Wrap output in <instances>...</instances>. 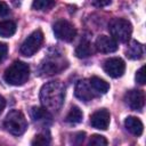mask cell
Returning a JSON list of instances; mask_svg holds the SVG:
<instances>
[{
    "instance_id": "cell-1",
    "label": "cell",
    "mask_w": 146,
    "mask_h": 146,
    "mask_svg": "<svg viewBox=\"0 0 146 146\" xmlns=\"http://www.w3.org/2000/svg\"><path fill=\"white\" fill-rule=\"evenodd\" d=\"M65 87L60 81L44 83L40 90V102L49 112H58L64 103Z\"/></svg>"
},
{
    "instance_id": "cell-2",
    "label": "cell",
    "mask_w": 146,
    "mask_h": 146,
    "mask_svg": "<svg viewBox=\"0 0 146 146\" xmlns=\"http://www.w3.org/2000/svg\"><path fill=\"white\" fill-rule=\"evenodd\" d=\"M30 76V67L26 63L16 60L14 62L3 74V79L8 84L11 86H22L24 84Z\"/></svg>"
},
{
    "instance_id": "cell-3",
    "label": "cell",
    "mask_w": 146,
    "mask_h": 146,
    "mask_svg": "<svg viewBox=\"0 0 146 146\" xmlns=\"http://www.w3.org/2000/svg\"><path fill=\"white\" fill-rule=\"evenodd\" d=\"M3 125L9 133L14 136H21L27 129V121L21 111L13 110L7 114L3 121Z\"/></svg>"
},
{
    "instance_id": "cell-4",
    "label": "cell",
    "mask_w": 146,
    "mask_h": 146,
    "mask_svg": "<svg viewBox=\"0 0 146 146\" xmlns=\"http://www.w3.org/2000/svg\"><path fill=\"white\" fill-rule=\"evenodd\" d=\"M110 33L112 38L115 41L119 42H127L129 41L131 33H132V26L131 23L124 18H115L110 23L108 26Z\"/></svg>"
},
{
    "instance_id": "cell-5",
    "label": "cell",
    "mask_w": 146,
    "mask_h": 146,
    "mask_svg": "<svg viewBox=\"0 0 146 146\" xmlns=\"http://www.w3.org/2000/svg\"><path fill=\"white\" fill-rule=\"evenodd\" d=\"M43 42V33L41 30H35L33 31L22 43L21 46V54L26 56V57H31L33 56L40 48L41 44Z\"/></svg>"
},
{
    "instance_id": "cell-6",
    "label": "cell",
    "mask_w": 146,
    "mask_h": 146,
    "mask_svg": "<svg viewBox=\"0 0 146 146\" xmlns=\"http://www.w3.org/2000/svg\"><path fill=\"white\" fill-rule=\"evenodd\" d=\"M52 30H54V34L57 39L62 40V41H65V42H71L74 40L75 35H76V30L75 27L67 21L65 19H59L57 21L54 26H52Z\"/></svg>"
},
{
    "instance_id": "cell-7",
    "label": "cell",
    "mask_w": 146,
    "mask_h": 146,
    "mask_svg": "<svg viewBox=\"0 0 146 146\" xmlns=\"http://www.w3.org/2000/svg\"><path fill=\"white\" fill-rule=\"evenodd\" d=\"M104 71L110 75L111 78H120L123 75L125 71V64L124 62L119 57H112L104 62Z\"/></svg>"
},
{
    "instance_id": "cell-8",
    "label": "cell",
    "mask_w": 146,
    "mask_h": 146,
    "mask_svg": "<svg viewBox=\"0 0 146 146\" xmlns=\"http://www.w3.org/2000/svg\"><path fill=\"white\" fill-rule=\"evenodd\" d=\"M67 66L66 63H64V59L55 55L50 58H48L42 65H41V72L44 75H52L60 71H63Z\"/></svg>"
},
{
    "instance_id": "cell-9",
    "label": "cell",
    "mask_w": 146,
    "mask_h": 146,
    "mask_svg": "<svg viewBox=\"0 0 146 146\" xmlns=\"http://www.w3.org/2000/svg\"><path fill=\"white\" fill-rule=\"evenodd\" d=\"M74 94L79 99H81L83 102H89V100L94 99L97 95V92L92 88L89 80H86V79H83L76 83Z\"/></svg>"
},
{
    "instance_id": "cell-10",
    "label": "cell",
    "mask_w": 146,
    "mask_h": 146,
    "mask_svg": "<svg viewBox=\"0 0 146 146\" xmlns=\"http://www.w3.org/2000/svg\"><path fill=\"white\" fill-rule=\"evenodd\" d=\"M124 103L133 111H141L145 105V96L141 90H129L124 95Z\"/></svg>"
},
{
    "instance_id": "cell-11",
    "label": "cell",
    "mask_w": 146,
    "mask_h": 146,
    "mask_svg": "<svg viewBox=\"0 0 146 146\" xmlns=\"http://www.w3.org/2000/svg\"><path fill=\"white\" fill-rule=\"evenodd\" d=\"M110 120H111L110 112L105 108H102L96 111L90 116V124L98 130H106L110 125Z\"/></svg>"
},
{
    "instance_id": "cell-12",
    "label": "cell",
    "mask_w": 146,
    "mask_h": 146,
    "mask_svg": "<svg viewBox=\"0 0 146 146\" xmlns=\"http://www.w3.org/2000/svg\"><path fill=\"white\" fill-rule=\"evenodd\" d=\"M95 47L97 51L103 54H110L117 50V41H115L112 36L108 35H100L97 38Z\"/></svg>"
},
{
    "instance_id": "cell-13",
    "label": "cell",
    "mask_w": 146,
    "mask_h": 146,
    "mask_svg": "<svg viewBox=\"0 0 146 146\" xmlns=\"http://www.w3.org/2000/svg\"><path fill=\"white\" fill-rule=\"evenodd\" d=\"M124 125H125V129L135 136H140L143 133V130H144L143 122L136 116H128L124 121Z\"/></svg>"
},
{
    "instance_id": "cell-14",
    "label": "cell",
    "mask_w": 146,
    "mask_h": 146,
    "mask_svg": "<svg viewBox=\"0 0 146 146\" xmlns=\"http://www.w3.org/2000/svg\"><path fill=\"white\" fill-rule=\"evenodd\" d=\"M125 56L130 59H140L144 56L143 44L137 41H131L125 50Z\"/></svg>"
},
{
    "instance_id": "cell-15",
    "label": "cell",
    "mask_w": 146,
    "mask_h": 146,
    "mask_svg": "<svg viewBox=\"0 0 146 146\" xmlns=\"http://www.w3.org/2000/svg\"><path fill=\"white\" fill-rule=\"evenodd\" d=\"M94 54V49L90 42L83 41L75 48V56L78 58H88Z\"/></svg>"
},
{
    "instance_id": "cell-16",
    "label": "cell",
    "mask_w": 146,
    "mask_h": 146,
    "mask_svg": "<svg viewBox=\"0 0 146 146\" xmlns=\"http://www.w3.org/2000/svg\"><path fill=\"white\" fill-rule=\"evenodd\" d=\"M89 82L91 83L92 88L95 89V91L97 94H106L110 90L108 82H106L105 80H103L98 76H92L91 79H89Z\"/></svg>"
},
{
    "instance_id": "cell-17",
    "label": "cell",
    "mask_w": 146,
    "mask_h": 146,
    "mask_svg": "<svg viewBox=\"0 0 146 146\" xmlns=\"http://www.w3.org/2000/svg\"><path fill=\"white\" fill-rule=\"evenodd\" d=\"M82 119H83L82 111L78 106H72L71 110H70V112L66 115L65 121L67 123H71V124H78V123H80L82 121Z\"/></svg>"
},
{
    "instance_id": "cell-18",
    "label": "cell",
    "mask_w": 146,
    "mask_h": 146,
    "mask_svg": "<svg viewBox=\"0 0 146 146\" xmlns=\"http://www.w3.org/2000/svg\"><path fill=\"white\" fill-rule=\"evenodd\" d=\"M16 32V24L13 21H2L0 22V36L9 38Z\"/></svg>"
},
{
    "instance_id": "cell-19",
    "label": "cell",
    "mask_w": 146,
    "mask_h": 146,
    "mask_svg": "<svg viewBox=\"0 0 146 146\" xmlns=\"http://www.w3.org/2000/svg\"><path fill=\"white\" fill-rule=\"evenodd\" d=\"M31 117L34 121H46V120H49L51 117V115H50L49 111L46 110L43 106L42 107L34 106L31 108Z\"/></svg>"
},
{
    "instance_id": "cell-20",
    "label": "cell",
    "mask_w": 146,
    "mask_h": 146,
    "mask_svg": "<svg viewBox=\"0 0 146 146\" xmlns=\"http://www.w3.org/2000/svg\"><path fill=\"white\" fill-rule=\"evenodd\" d=\"M55 5V0H33L32 8L34 10H47Z\"/></svg>"
},
{
    "instance_id": "cell-21",
    "label": "cell",
    "mask_w": 146,
    "mask_h": 146,
    "mask_svg": "<svg viewBox=\"0 0 146 146\" xmlns=\"http://www.w3.org/2000/svg\"><path fill=\"white\" fill-rule=\"evenodd\" d=\"M32 145H36V146H43V145H48L50 144V137L47 136L46 133H40V135H36L34 137V139L32 140L31 143Z\"/></svg>"
},
{
    "instance_id": "cell-22",
    "label": "cell",
    "mask_w": 146,
    "mask_h": 146,
    "mask_svg": "<svg viewBox=\"0 0 146 146\" xmlns=\"http://www.w3.org/2000/svg\"><path fill=\"white\" fill-rule=\"evenodd\" d=\"M89 144L94 145V146H106L107 145V140L102 135H92L90 140H89Z\"/></svg>"
},
{
    "instance_id": "cell-23",
    "label": "cell",
    "mask_w": 146,
    "mask_h": 146,
    "mask_svg": "<svg viewBox=\"0 0 146 146\" xmlns=\"http://www.w3.org/2000/svg\"><path fill=\"white\" fill-rule=\"evenodd\" d=\"M136 81L139 84H145L146 82V76H145V66H141L137 72H136Z\"/></svg>"
},
{
    "instance_id": "cell-24",
    "label": "cell",
    "mask_w": 146,
    "mask_h": 146,
    "mask_svg": "<svg viewBox=\"0 0 146 146\" xmlns=\"http://www.w3.org/2000/svg\"><path fill=\"white\" fill-rule=\"evenodd\" d=\"M7 54H8V46L3 42H0V63L5 60V58L7 57Z\"/></svg>"
},
{
    "instance_id": "cell-25",
    "label": "cell",
    "mask_w": 146,
    "mask_h": 146,
    "mask_svg": "<svg viewBox=\"0 0 146 146\" xmlns=\"http://www.w3.org/2000/svg\"><path fill=\"white\" fill-rule=\"evenodd\" d=\"M9 14V7L6 2L0 1V17H3Z\"/></svg>"
},
{
    "instance_id": "cell-26",
    "label": "cell",
    "mask_w": 146,
    "mask_h": 146,
    "mask_svg": "<svg viewBox=\"0 0 146 146\" xmlns=\"http://www.w3.org/2000/svg\"><path fill=\"white\" fill-rule=\"evenodd\" d=\"M111 3V0H92V5L96 6V7H106Z\"/></svg>"
},
{
    "instance_id": "cell-27",
    "label": "cell",
    "mask_w": 146,
    "mask_h": 146,
    "mask_svg": "<svg viewBox=\"0 0 146 146\" xmlns=\"http://www.w3.org/2000/svg\"><path fill=\"white\" fill-rule=\"evenodd\" d=\"M5 106H6V99L0 95V114H1V112L3 111Z\"/></svg>"
}]
</instances>
